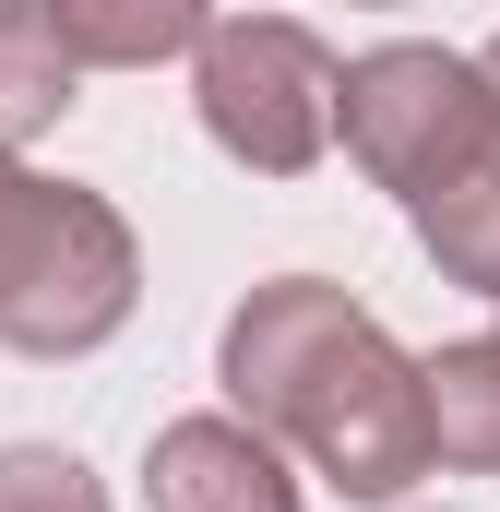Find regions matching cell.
I'll return each instance as SVG.
<instances>
[{
    "mask_svg": "<svg viewBox=\"0 0 500 512\" xmlns=\"http://www.w3.org/2000/svg\"><path fill=\"white\" fill-rule=\"evenodd\" d=\"M227 393L262 441H298L346 501H393V489L429 477L417 358L322 274L250 286V310L227 322Z\"/></svg>",
    "mask_w": 500,
    "mask_h": 512,
    "instance_id": "cell-1",
    "label": "cell"
},
{
    "mask_svg": "<svg viewBox=\"0 0 500 512\" xmlns=\"http://www.w3.org/2000/svg\"><path fill=\"white\" fill-rule=\"evenodd\" d=\"M334 131L381 191H405L417 239L453 286L500 298V96L453 48H370L334 72Z\"/></svg>",
    "mask_w": 500,
    "mask_h": 512,
    "instance_id": "cell-2",
    "label": "cell"
},
{
    "mask_svg": "<svg viewBox=\"0 0 500 512\" xmlns=\"http://www.w3.org/2000/svg\"><path fill=\"white\" fill-rule=\"evenodd\" d=\"M131 286H143V262H131L120 215L96 191L36 179V167L0 155V346L84 358L131 322Z\"/></svg>",
    "mask_w": 500,
    "mask_h": 512,
    "instance_id": "cell-3",
    "label": "cell"
},
{
    "mask_svg": "<svg viewBox=\"0 0 500 512\" xmlns=\"http://www.w3.org/2000/svg\"><path fill=\"white\" fill-rule=\"evenodd\" d=\"M203 131L262 179H298L334 143V48L310 24H286V12L203 24Z\"/></svg>",
    "mask_w": 500,
    "mask_h": 512,
    "instance_id": "cell-4",
    "label": "cell"
},
{
    "mask_svg": "<svg viewBox=\"0 0 500 512\" xmlns=\"http://www.w3.org/2000/svg\"><path fill=\"white\" fill-rule=\"evenodd\" d=\"M143 489H155V512H298L286 453L250 417H179V429H155Z\"/></svg>",
    "mask_w": 500,
    "mask_h": 512,
    "instance_id": "cell-5",
    "label": "cell"
},
{
    "mask_svg": "<svg viewBox=\"0 0 500 512\" xmlns=\"http://www.w3.org/2000/svg\"><path fill=\"white\" fill-rule=\"evenodd\" d=\"M48 24H60L72 60H96V72H143V60L203 48L215 0H48Z\"/></svg>",
    "mask_w": 500,
    "mask_h": 512,
    "instance_id": "cell-6",
    "label": "cell"
},
{
    "mask_svg": "<svg viewBox=\"0 0 500 512\" xmlns=\"http://www.w3.org/2000/svg\"><path fill=\"white\" fill-rule=\"evenodd\" d=\"M417 405H429V465H477V477H500V334L441 346V358L417 370Z\"/></svg>",
    "mask_w": 500,
    "mask_h": 512,
    "instance_id": "cell-7",
    "label": "cell"
},
{
    "mask_svg": "<svg viewBox=\"0 0 500 512\" xmlns=\"http://www.w3.org/2000/svg\"><path fill=\"white\" fill-rule=\"evenodd\" d=\"M72 48H60V24H48V0H0V155L12 143H36V131L72 108Z\"/></svg>",
    "mask_w": 500,
    "mask_h": 512,
    "instance_id": "cell-8",
    "label": "cell"
},
{
    "mask_svg": "<svg viewBox=\"0 0 500 512\" xmlns=\"http://www.w3.org/2000/svg\"><path fill=\"white\" fill-rule=\"evenodd\" d=\"M0 512H108V489H96L72 453H48V441H12V453H0Z\"/></svg>",
    "mask_w": 500,
    "mask_h": 512,
    "instance_id": "cell-9",
    "label": "cell"
},
{
    "mask_svg": "<svg viewBox=\"0 0 500 512\" xmlns=\"http://www.w3.org/2000/svg\"><path fill=\"white\" fill-rule=\"evenodd\" d=\"M477 72H489V96H500V36H489V60H477Z\"/></svg>",
    "mask_w": 500,
    "mask_h": 512,
    "instance_id": "cell-10",
    "label": "cell"
},
{
    "mask_svg": "<svg viewBox=\"0 0 500 512\" xmlns=\"http://www.w3.org/2000/svg\"><path fill=\"white\" fill-rule=\"evenodd\" d=\"M381 12H393V0H381Z\"/></svg>",
    "mask_w": 500,
    "mask_h": 512,
    "instance_id": "cell-11",
    "label": "cell"
}]
</instances>
